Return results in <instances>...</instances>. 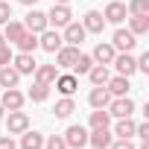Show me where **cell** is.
<instances>
[{"mask_svg":"<svg viewBox=\"0 0 149 149\" xmlns=\"http://www.w3.org/2000/svg\"><path fill=\"white\" fill-rule=\"evenodd\" d=\"M61 137H64L67 149H82V146H88V129H85V126H70Z\"/></svg>","mask_w":149,"mask_h":149,"instance_id":"6da1fadb","label":"cell"},{"mask_svg":"<svg viewBox=\"0 0 149 149\" xmlns=\"http://www.w3.org/2000/svg\"><path fill=\"white\" fill-rule=\"evenodd\" d=\"M111 117H132L134 114V102L129 100V97H111V102H108V108H105Z\"/></svg>","mask_w":149,"mask_h":149,"instance_id":"7a4b0ae2","label":"cell"},{"mask_svg":"<svg viewBox=\"0 0 149 149\" xmlns=\"http://www.w3.org/2000/svg\"><path fill=\"white\" fill-rule=\"evenodd\" d=\"M76 56H79V47H73V44H61L58 50H56V67L58 70H70L73 67V61H76Z\"/></svg>","mask_w":149,"mask_h":149,"instance_id":"3957f363","label":"cell"},{"mask_svg":"<svg viewBox=\"0 0 149 149\" xmlns=\"http://www.w3.org/2000/svg\"><path fill=\"white\" fill-rule=\"evenodd\" d=\"M70 18H73V15H70L67 3H53V9L47 12V24H53L56 29H58V26H67Z\"/></svg>","mask_w":149,"mask_h":149,"instance_id":"277c9868","label":"cell"},{"mask_svg":"<svg viewBox=\"0 0 149 149\" xmlns=\"http://www.w3.org/2000/svg\"><path fill=\"white\" fill-rule=\"evenodd\" d=\"M134 44H137V35L129 32V29H117L114 38H111V47H114V50H123V53H132Z\"/></svg>","mask_w":149,"mask_h":149,"instance_id":"5b68a950","label":"cell"},{"mask_svg":"<svg viewBox=\"0 0 149 149\" xmlns=\"http://www.w3.org/2000/svg\"><path fill=\"white\" fill-rule=\"evenodd\" d=\"M126 3H120V0H108V6H105V12H102V18H105V24H123L126 21Z\"/></svg>","mask_w":149,"mask_h":149,"instance_id":"8992f818","label":"cell"},{"mask_svg":"<svg viewBox=\"0 0 149 149\" xmlns=\"http://www.w3.org/2000/svg\"><path fill=\"white\" fill-rule=\"evenodd\" d=\"M76 88H79V79L73 76V73H58V76H56V91L61 97H73Z\"/></svg>","mask_w":149,"mask_h":149,"instance_id":"52a82bcc","label":"cell"},{"mask_svg":"<svg viewBox=\"0 0 149 149\" xmlns=\"http://www.w3.org/2000/svg\"><path fill=\"white\" fill-rule=\"evenodd\" d=\"M6 129H9V134H21V132H26L29 129V117L18 108V111H9V117H6Z\"/></svg>","mask_w":149,"mask_h":149,"instance_id":"ba28073f","label":"cell"},{"mask_svg":"<svg viewBox=\"0 0 149 149\" xmlns=\"http://www.w3.org/2000/svg\"><path fill=\"white\" fill-rule=\"evenodd\" d=\"M111 64L117 67L120 76H132V73H137V61H134V56H132V53H120V56H114V61H111Z\"/></svg>","mask_w":149,"mask_h":149,"instance_id":"9c48e42d","label":"cell"},{"mask_svg":"<svg viewBox=\"0 0 149 149\" xmlns=\"http://www.w3.org/2000/svg\"><path fill=\"white\" fill-rule=\"evenodd\" d=\"M24 26H26V32H35V35H38V32H44L50 24H47V15H44V12L32 9V12L24 18Z\"/></svg>","mask_w":149,"mask_h":149,"instance_id":"30bf717a","label":"cell"},{"mask_svg":"<svg viewBox=\"0 0 149 149\" xmlns=\"http://www.w3.org/2000/svg\"><path fill=\"white\" fill-rule=\"evenodd\" d=\"M38 35H41V38H38V47H41V50H47V53H56V50L64 44V41H61V35H58L56 29H44V32H38Z\"/></svg>","mask_w":149,"mask_h":149,"instance_id":"8fae6325","label":"cell"},{"mask_svg":"<svg viewBox=\"0 0 149 149\" xmlns=\"http://www.w3.org/2000/svg\"><path fill=\"white\" fill-rule=\"evenodd\" d=\"M114 56H117V50L111 47V44H97L94 47V53H91V58H94V64H111L114 61Z\"/></svg>","mask_w":149,"mask_h":149,"instance_id":"7c38bea8","label":"cell"},{"mask_svg":"<svg viewBox=\"0 0 149 149\" xmlns=\"http://www.w3.org/2000/svg\"><path fill=\"white\" fill-rule=\"evenodd\" d=\"M88 102H91V108H108V102H111L108 88L105 85H94V91L88 94Z\"/></svg>","mask_w":149,"mask_h":149,"instance_id":"4fadbf2b","label":"cell"},{"mask_svg":"<svg viewBox=\"0 0 149 149\" xmlns=\"http://www.w3.org/2000/svg\"><path fill=\"white\" fill-rule=\"evenodd\" d=\"M85 35H88V32H85L82 24H73V21H70V24L64 26V38H61V41H67V44H73V47H79V44L85 41Z\"/></svg>","mask_w":149,"mask_h":149,"instance_id":"5bb4252c","label":"cell"},{"mask_svg":"<svg viewBox=\"0 0 149 149\" xmlns=\"http://www.w3.org/2000/svg\"><path fill=\"white\" fill-rule=\"evenodd\" d=\"M0 105H3L6 111H18V108L24 105V94H21L18 88H6V91H3V100H0Z\"/></svg>","mask_w":149,"mask_h":149,"instance_id":"9a60e30c","label":"cell"},{"mask_svg":"<svg viewBox=\"0 0 149 149\" xmlns=\"http://www.w3.org/2000/svg\"><path fill=\"white\" fill-rule=\"evenodd\" d=\"M105 88H108V94L111 97H126L129 94V76H108V82H105Z\"/></svg>","mask_w":149,"mask_h":149,"instance_id":"2e32d148","label":"cell"},{"mask_svg":"<svg viewBox=\"0 0 149 149\" xmlns=\"http://www.w3.org/2000/svg\"><path fill=\"white\" fill-rule=\"evenodd\" d=\"M111 140H114V134H111L108 129H94V132L88 134V143H91L94 149H108Z\"/></svg>","mask_w":149,"mask_h":149,"instance_id":"e0dca14e","label":"cell"},{"mask_svg":"<svg viewBox=\"0 0 149 149\" xmlns=\"http://www.w3.org/2000/svg\"><path fill=\"white\" fill-rule=\"evenodd\" d=\"M35 82H44V85H53L56 76H58V67L56 64H35Z\"/></svg>","mask_w":149,"mask_h":149,"instance_id":"ac0fdd59","label":"cell"},{"mask_svg":"<svg viewBox=\"0 0 149 149\" xmlns=\"http://www.w3.org/2000/svg\"><path fill=\"white\" fill-rule=\"evenodd\" d=\"M21 82V73L12 67V64H3L0 67V88H18Z\"/></svg>","mask_w":149,"mask_h":149,"instance_id":"d6986e66","label":"cell"},{"mask_svg":"<svg viewBox=\"0 0 149 149\" xmlns=\"http://www.w3.org/2000/svg\"><path fill=\"white\" fill-rule=\"evenodd\" d=\"M12 67L21 73H32L35 70V58H32V53H21V56H12Z\"/></svg>","mask_w":149,"mask_h":149,"instance_id":"ffe728a7","label":"cell"},{"mask_svg":"<svg viewBox=\"0 0 149 149\" xmlns=\"http://www.w3.org/2000/svg\"><path fill=\"white\" fill-rule=\"evenodd\" d=\"M82 26H85V32H102L105 29V18H102V12H88L85 15V21H82Z\"/></svg>","mask_w":149,"mask_h":149,"instance_id":"44dd1931","label":"cell"},{"mask_svg":"<svg viewBox=\"0 0 149 149\" xmlns=\"http://www.w3.org/2000/svg\"><path fill=\"white\" fill-rule=\"evenodd\" d=\"M21 149H44V134L41 132H21Z\"/></svg>","mask_w":149,"mask_h":149,"instance_id":"7402d4cb","label":"cell"},{"mask_svg":"<svg viewBox=\"0 0 149 149\" xmlns=\"http://www.w3.org/2000/svg\"><path fill=\"white\" fill-rule=\"evenodd\" d=\"M129 32L146 35V32H149V15H132V18H129Z\"/></svg>","mask_w":149,"mask_h":149,"instance_id":"603a6c76","label":"cell"},{"mask_svg":"<svg viewBox=\"0 0 149 149\" xmlns=\"http://www.w3.org/2000/svg\"><path fill=\"white\" fill-rule=\"evenodd\" d=\"M24 32H26V26H24L21 21H9V24H6V29H3V38H6V44H15Z\"/></svg>","mask_w":149,"mask_h":149,"instance_id":"cb8c5ba5","label":"cell"},{"mask_svg":"<svg viewBox=\"0 0 149 149\" xmlns=\"http://www.w3.org/2000/svg\"><path fill=\"white\" fill-rule=\"evenodd\" d=\"M134 126H137V123H134L132 117H117V126H114L111 134H117V137H132V134H134Z\"/></svg>","mask_w":149,"mask_h":149,"instance_id":"d4e9b609","label":"cell"},{"mask_svg":"<svg viewBox=\"0 0 149 149\" xmlns=\"http://www.w3.org/2000/svg\"><path fill=\"white\" fill-rule=\"evenodd\" d=\"M111 126V114L105 108H94L91 111V129H108Z\"/></svg>","mask_w":149,"mask_h":149,"instance_id":"484cf974","label":"cell"},{"mask_svg":"<svg viewBox=\"0 0 149 149\" xmlns=\"http://www.w3.org/2000/svg\"><path fill=\"white\" fill-rule=\"evenodd\" d=\"M108 76H111V73H108V64H94V67L88 70V79H91L94 85H105Z\"/></svg>","mask_w":149,"mask_h":149,"instance_id":"4316f807","label":"cell"},{"mask_svg":"<svg viewBox=\"0 0 149 149\" xmlns=\"http://www.w3.org/2000/svg\"><path fill=\"white\" fill-rule=\"evenodd\" d=\"M15 44H18L21 53H35V50H38V38H35V32H24Z\"/></svg>","mask_w":149,"mask_h":149,"instance_id":"83f0119b","label":"cell"},{"mask_svg":"<svg viewBox=\"0 0 149 149\" xmlns=\"http://www.w3.org/2000/svg\"><path fill=\"white\" fill-rule=\"evenodd\" d=\"M53 111H56V117H61V120H64V117H70L73 111H76V102H73L70 97H64V100H58V102H56V108H53Z\"/></svg>","mask_w":149,"mask_h":149,"instance_id":"f1b7e54d","label":"cell"},{"mask_svg":"<svg viewBox=\"0 0 149 149\" xmlns=\"http://www.w3.org/2000/svg\"><path fill=\"white\" fill-rule=\"evenodd\" d=\"M91 67H94V58H91V56H85V53H79L70 70H73V73H79V76H82V73H88Z\"/></svg>","mask_w":149,"mask_h":149,"instance_id":"f546056e","label":"cell"},{"mask_svg":"<svg viewBox=\"0 0 149 149\" xmlns=\"http://www.w3.org/2000/svg\"><path fill=\"white\" fill-rule=\"evenodd\" d=\"M50 97V85H44V82H35L32 88H29V100L32 102H44Z\"/></svg>","mask_w":149,"mask_h":149,"instance_id":"4dcf8cb0","label":"cell"},{"mask_svg":"<svg viewBox=\"0 0 149 149\" xmlns=\"http://www.w3.org/2000/svg\"><path fill=\"white\" fill-rule=\"evenodd\" d=\"M126 12L129 15H149V0H129Z\"/></svg>","mask_w":149,"mask_h":149,"instance_id":"1f68e13d","label":"cell"},{"mask_svg":"<svg viewBox=\"0 0 149 149\" xmlns=\"http://www.w3.org/2000/svg\"><path fill=\"white\" fill-rule=\"evenodd\" d=\"M44 149H67V143H64L61 134H50V137L44 140Z\"/></svg>","mask_w":149,"mask_h":149,"instance_id":"d6a6232c","label":"cell"},{"mask_svg":"<svg viewBox=\"0 0 149 149\" xmlns=\"http://www.w3.org/2000/svg\"><path fill=\"white\" fill-rule=\"evenodd\" d=\"M9 21H12V6L6 0H0V24H9Z\"/></svg>","mask_w":149,"mask_h":149,"instance_id":"836d02e7","label":"cell"},{"mask_svg":"<svg viewBox=\"0 0 149 149\" xmlns=\"http://www.w3.org/2000/svg\"><path fill=\"white\" fill-rule=\"evenodd\" d=\"M108 149H134V143H132V137H117V140H111Z\"/></svg>","mask_w":149,"mask_h":149,"instance_id":"e575fe53","label":"cell"},{"mask_svg":"<svg viewBox=\"0 0 149 149\" xmlns=\"http://www.w3.org/2000/svg\"><path fill=\"white\" fill-rule=\"evenodd\" d=\"M3 64H12V50H9V44H0V67Z\"/></svg>","mask_w":149,"mask_h":149,"instance_id":"d590c367","label":"cell"},{"mask_svg":"<svg viewBox=\"0 0 149 149\" xmlns=\"http://www.w3.org/2000/svg\"><path fill=\"white\" fill-rule=\"evenodd\" d=\"M134 134H137L140 140H149V123H137V126H134Z\"/></svg>","mask_w":149,"mask_h":149,"instance_id":"8d00e7d4","label":"cell"},{"mask_svg":"<svg viewBox=\"0 0 149 149\" xmlns=\"http://www.w3.org/2000/svg\"><path fill=\"white\" fill-rule=\"evenodd\" d=\"M137 61V70H143V73H149V53H143L140 58H134Z\"/></svg>","mask_w":149,"mask_h":149,"instance_id":"74e56055","label":"cell"},{"mask_svg":"<svg viewBox=\"0 0 149 149\" xmlns=\"http://www.w3.org/2000/svg\"><path fill=\"white\" fill-rule=\"evenodd\" d=\"M0 149H15V140L12 137H0Z\"/></svg>","mask_w":149,"mask_h":149,"instance_id":"f35d334b","label":"cell"},{"mask_svg":"<svg viewBox=\"0 0 149 149\" xmlns=\"http://www.w3.org/2000/svg\"><path fill=\"white\" fill-rule=\"evenodd\" d=\"M21 3H24V6H35V3H38V0H21Z\"/></svg>","mask_w":149,"mask_h":149,"instance_id":"ab89813d","label":"cell"},{"mask_svg":"<svg viewBox=\"0 0 149 149\" xmlns=\"http://www.w3.org/2000/svg\"><path fill=\"white\" fill-rule=\"evenodd\" d=\"M140 149H149V140H143V143H140Z\"/></svg>","mask_w":149,"mask_h":149,"instance_id":"60d3db41","label":"cell"},{"mask_svg":"<svg viewBox=\"0 0 149 149\" xmlns=\"http://www.w3.org/2000/svg\"><path fill=\"white\" fill-rule=\"evenodd\" d=\"M3 114H6V108H3V105H0V117H3Z\"/></svg>","mask_w":149,"mask_h":149,"instance_id":"b9f144b4","label":"cell"},{"mask_svg":"<svg viewBox=\"0 0 149 149\" xmlns=\"http://www.w3.org/2000/svg\"><path fill=\"white\" fill-rule=\"evenodd\" d=\"M56 3H70V0H56Z\"/></svg>","mask_w":149,"mask_h":149,"instance_id":"7bdbcfd3","label":"cell"},{"mask_svg":"<svg viewBox=\"0 0 149 149\" xmlns=\"http://www.w3.org/2000/svg\"><path fill=\"white\" fill-rule=\"evenodd\" d=\"M0 44H6V38H3V35H0Z\"/></svg>","mask_w":149,"mask_h":149,"instance_id":"ee69618b","label":"cell"}]
</instances>
